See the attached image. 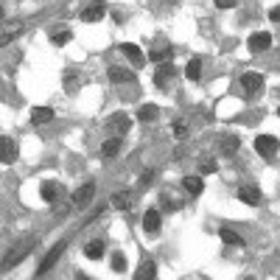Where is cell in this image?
<instances>
[{
    "instance_id": "14",
    "label": "cell",
    "mask_w": 280,
    "mask_h": 280,
    "mask_svg": "<svg viewBox=\"0 0 280 280\" xmlns=\"http://www.w3.org/2000/svg\"><path fill=\"white\" fill-rule=\"evenodd\" d=\"M182 188L191 193V196H199V193L205 191V185H202L199 176H185V179H182Z\"/></svg>"
},
{
    "instance_id": "17",
    "label": "cell",
    "mask_w": 280,
    "mask_h": 280,
    "mask_svg": "<svg viewBox=\"0 0 280 280\" xmlns=\"http://www.w3.org/2000/svg\"><path fill=\"white\" fill-rule=\"evenodd\" d=\"M118 151H121V135H118V138H109L104 146H101V154H104V157H115Z\"/></svg>"
},
{
    "instance_id": "27",
    "label": "cell",
    "mask_w": 280,
    "mask_h": 280,
    "mask_svg": "<svg viewBox=\"0 0 280 280\" xmlns=\"http://www.w3.org/2000/svg\"><path fill=\"white\" fill-rule=\"evenodd\" d=\"M70 39H73V34H70V31H59V34L51 36L53 45H65V42H70Z\"/></svg>"
},
{
    "instance_id": "34",
    "label": "cell",
    "mask_w": 280,
    "mask_h": 280,
    "mask_svg": "<svg viewBox=\"0 0 280 280\" xmlns=\"http://www.w3.org/2000/svg\"><path fill=\"white\" fill-rule=\"evenodd\" d=\"M269 20L272 23H280V6H275V9L269 11Z\"/></svg>"
},
{
    "instance_id": "5",
    "label": "cell",
    "mask_w": 280,
    "mask_h": 280,
    "mask_svg": "<svg viewBox=\"0 0 280 280\" xmlns=\"http://www.w3.org/2000/svg\"><path fill=\"white\" fill-rule=\"evenodd\" d=\"M104 14H106L104 0H93V3H90L87 9L81 11V20H84V23H98V20L104 17Z\"/></svg>"
},
{
    "instance_id": "18",
    "label": "cell",
    "mask_w": 280,
    "mask_h": 280,
    "mask_svg": "<svg viewBox=\"0 0 280 280\" xmlns=\"http://www.w3.org/2000/svg\"><path fill=\"white\" fill-rule=\"evenodd\" d=\"M221 241H224V244H230V246H244V238L238 236L236 230H230V227L221 230Z\"/></svg>"
},
{
    "instance_id": "3",
    "label": "cell",
    "mask_w": 280,
    "mask_h": 280,
    "mask_svg": "<svg viewBox=\"0 0 280 280\" xmlns=\"http://www.w3.org/2000/svg\"><path fill=\"white\" fill-rule=\"evenodd\" d=\"M93 196H96V185L93 182H84L79 188V191H73V208H87L90 202H93Z\"/></svg>"
},
{
    "instance_id": "2",
    "label": "cell",
    "mask_w": 280,
    "mask_h": 280,
    "mask_svg": "<svg viewBox=\"0 0 280 280\" xmlns=\"http://www.w3.org/2000/svg\"><path fill=\"white\" fill-rule=\"evenodd\" d=\"M241 87H244L246 98H255L263 93V76L261 73H244L241 76Z\"/></svg>"
},
{
    "instance_id": "19",
    "label": "cell",
    "mask_w": 280,
    "mask_h": 280,
    "mask_svg": "<svg viewBox=\"0 0 280 280\" xmlns=\"http://www.w3.org/2000/svg\"><path fill=\"white\" fill-rule=\"evenodd\" d=\"M109 123H112L115 135H126V132H129V126H132V121L126 118V115H115V118H112Z\"/></svg>"
},
{
    "instance_id": "6",
    "label": "cell",
    "mask_w": 280,
    "mask_h": 280,
    "mask_svg": "<svg viewBox=\"0 0 280 280\" xmlns=\"http://www.w3.org/2000/svg\"><path fill=\"white\" fill-rule=\"evenodd\" d=\"M238 199L246 202V205H261V191L255 185H241L238 188Z\"/></svg>"
},
{
    "instance_id": "20",
    "label": "cell",
    "mask_w": 280,
    "mask_h": 280,
    "mask_svg": "<svg viewBox=\"0 0 280 280\" xmlns=\"http://www.w3.org/2000/svg\"><path fill=\"white\" fill-rule=\"evenodd\" d=\"M31 246H34V244H31V241H26V244L20 246L17 252L11 255V258H6V266H14V263H20V261H23V258H26L28 252H31Z\"/></svg>"
},
{
    "instance_id": "10",
    "label": "cell",
    "mask_w": 280,
    "mask_h": 280,
    "mask_svg": "<svg viewBox=\"0 0 280 280\" xmlns=\"http://www.w3.org/2000/svg\"><path fill=\"white\" fill-rule=\"evenodd\" d=\"M0 149H3V157H0V160H3L6 166L17 160V146L11 143V138H3V140H0Z\"/></svg>"
},
{
    "instance_id": "22",
    "label": "cell",
    "mask_w": 280,
    "mask_h": 280,
    "mask_svg": "<svg viewBox=\"0 0 280 280\" xmlns=\"http://www.w3.org/2000/svg\"><path fill=\"white\" fill-rule=\"evenodd\" d=\"M39 193H42L45 202H56V196H59V188H56V182H42Z\"/></svg>"
},
{
    "instance_id": "12",
    "label": "cell",
    "mask_w": 280,
    "mask_h": 280,
    "mask_svg": "<svg viewBox=\"0 0 280 280\" xmlns=\"http://www.w3.org/2000/svg\"><path fill=\"white\" fill-rule=\"evenodd\" d=\"M143 230H146V233H157L160 230V213L157 210H146V216H143Z\"/></svg>"
},
{
    "instance_id": "15",
    "label": "cell",
    "mask_w": 280,
    "mask_h": 280,
    "mask_svg": "<svg viewBox=\"0 0 280 280\" xmlns=\"http://www.w3.org/2000/svg\"><path fill=\"white\" fill-rule=\"evenodd\" d=\"M109 79L118 81V84H121V81H135V73H132V70L118 68V65H112V68H109Z\"/></svg>"
},
{
    "instance_id": "21",
    "label": "cell",
    "mask_w": 280,
    "mask_h": 280,
    "mask_svg": "<svg viewBox=\"0 0 280 280\" xmlns=\"http://www.w3.org/2000/svg\"><path fill=\"white\" fill-rule=\"evenodd\" d=\"M112 205H115V208H121V210H129L132 208V193L129 191L115 193V196H112Z\"/></svg>"
},
{
    "instance_id": "8",
    "label": "cell",
    "mask_w": 280,
    "mask_h": 280,
    "mask_svg": "<svg viewBox=\"0 0 280 280\" xmlns=\"http://www.w3.org/2000/svg\"><path fill=\"white\" fill-rule=\"evenodd\" d=\"M238 146H241V140H238L236 135H221V154H224V157H233L238 151Z\"/></svg>"
},
{
    "instance_id": "9",
    "label": "cell",
    "mask_w": 280,
    "mask_h": 280,
    "mask_svg": "<svg viewBox=\"0 0 280 280\" xmlns=\"http://www.w3.org/2000/svg\"><path fill=\"white\" fill-rule=\"evenodd\" d=\"M171 76H174V68H171V62H160L157 76H154V84H157V87H166V81H171Z\"/></svg>"
},
{
    "instance_id": "4",
    "label": "cell",
    "mask_w": 280,
    "mask_h": 280,
    "mask_svg": "<svg viewBox=\"0 0 280 280\" xmlns=\"http://www.w3.org/2000/svg\"><path fill=\"white\" fill-rule=\"evenodd\" d=\"M62 252H65V241H59V244L53 246L51 252L45 255V258H42V263H39V269H36V275H48V272L53 269V263H56V261L62 258Z\"/></svg>"
},
{
    "instance_id": "7",
    "label": "cell",
    "mask_w": 280,
    "mask_h": 280,
    "mask_svg": "<svg viewBox=\"0 0 280 280\" xmlns=\"http://www.w3.org/2000/svg\"><path fill=\"white\" fill-rule=\"evenodd\" d=\"M272 45V34H266V31H258V34L249 36V51L258 53V51H266Z\"/></svg>"
},
{
    "instance_id": "13",
    "label": "cell",
    "mask_w": 280,
    "mask_h": 280,
    "mask_svg": "<svg viewBox=\"0 0 280 280\" xmlns=\"http://www.w3.org/2000/svg\"><path fill=\"white\" fill-rule=\"evenodd\" d=\"M84 255H87L90 261H98V258L104 255V241H101V238H96V241H90V244L84 246Z\"/></svg>"
},
{
    "instance_id": "35",
    "label": "cell",
    "mask_w": 280,
    "mask_h": 280,
    "mask_svg": "<svg viewBox=\"0 0 280 280\" xmlns=\"http://www.w3.org/2000/svg\"><path fill=\"white\" fill-rule=\"evenodd\" d=\"M278 115H280V106H278Z\"/></svg>"
},
{
    "instance_id": "30",
    "label": "cell",
    "mask_w": 280,
    "mask_h": 280,
    "mask_svg": "<svg viewBox=\"0 0 280 280\" xmlns=\"http://www.w3.org/2000/svg\"><path fill=\"white\" fill-rule=\"evenodd\" d=\"M174 135H176V138H185V135H188V126H185L182 121H176L174 123Z\"/></svg>"
},
{
    "instance_id": "26",
    "label": "cell",
    "mask_w": 280,
    "mask_h": 280,
    "mask_svg": "<svg viewBox=\"0 0 280 280\" xmlns=\"http://www.w3.org/2000/svg\"><path fill=\"white\" fill-rule=\"evenodd\" d=\"M154 275H157V269H154V263L151 261H143V266H140V272H138V278L143 280V278H154Z\"/></svg>"
},
{
    "instance_id": "1",
    "label": "cell",
    "mask_w": 280,
    "mask_h": 280,
    "mask_svg": "<svg viewBox=\"0 0 280 280\" xmlns=\"http://www.w3.org/2000/svg\"><path fill=\"white\" fill-rule=\"evenodd\" d=\"M255 149H258L261 157H275L278 149H280V140L275 138V135H258V138H255Z\"/></svg>"
},
{
    "instance_id": "32",
    "label": "cell",
    "mask_w": 280,
    "mask_h": 280,
    "mask_svg": "<svg viewBox=\"0 0 280 280\" xmlns=\"http://www.w3.org/2000/svg\"><path fill=\"white\" fill-rule=\"evenodd\" d=\"M151 176H154V171H143V174H140V185H149Z\"/></svg>"
},
{
    "instance_id": "31",
    "label": "cell",
    "mask_w": 280,
    "mask_h": 280,
    "mask_svg": "<svg viewBox=\"0 0 280 280\" xmlns=\"http://www.w3.org/2000/svg\"><path fill=\"white\" fill-rule=\"evenodd\" d=\"M202 174H213V171H216V163H210V160H202Z\"/></svg>"
},
{
    "instance_id": "23",
    "label": "cell",
    "mask_w": 280,
    "mask_h": 280,
    "mask_svg": "<svg viewBox=\"0 0 280 280\" xmlns=\"http://www.w3.org/2000/svg\"><path fill=\"white\" fill-rule=\"evenodd\" d=\"M185 76H188L191 81L199 79V76H202V62L199 59H191V62H188V65H185Z\"/></svg>"
},
{
    "instance_id": "11",
    "label": "cell",
    "mask_w": 280,
    "mask_h": 280,
    "mask_svg": "<svg viewBox=\"0 0 280 280\" xmlns=\"http://www.w3.org/2000/svg\"><path fill=\"white\" fill-rule=\"evenodd\" d=\"M51 121H53V109L51 106H36L34 112H31V123H36V126L51 123Z\"/></svg>"
},
{
    "instance_id": "33",
    "label": "cell",
    "mask_w": 280,
    "mask_h": 280,
    "mask_svg": "<svg viewBox=\"0 0 280 280\" xmlns=\"http://www.w3.org/2000/svg\"><path fill=\"white\" fill-rule=\"evenodd\" d=\"M216 6H219V9H233L236 0H216Z\"/></svg>"
},
{
    "instance_id": "29",
    "label": "cell",
    "mask_w": 280,
    "mask_h": 280,
    "mask_svg": "<svg viewBox=\"0 0 280 280\" xmlns=\"http://www.w3.org/2000/svg\"><path fill=\"white\" fill-rule=\"evenodd\" d=\"M65 87H68V93H76V73L65 76Z\"/></svg>"
},
{
    "instance_id": "24",
    "label": "cell",
    "mask_w": 280,
    "mask_h": 280,
    "mask_svg": "<svg viewBox=\"0 0 280 280\" xmlns=\"http://www.w3.org/2000/svg\"><path fill=\"white\" fill-rule=\"evenodd\" d=\"M138 118L143 123H146V121H154V118H157V106H154V104H143L138 109Z\"/></svg>"
},
{
    "instance_id": "16",
    "label": "cell",
    "mask_w": 280,
    "mask_h": 280,
    "mask_svg": "<svg viewBox=\"0 0 280 280\" xmlns=\"http://www.w3.org/2000/svg\"><path fill=\"white\" fill-rule=\"evenodd\" d=\"M121 51H123V53H126V56L132 59V65H143V53H140V48H138V45L123 42V45H121Z\"/></svg>"
},
{
    "instance_id": "28",
    "label": "cell",
    "mask_w": 280,
    "mask_h": 280,
    "mask_svg": "<svg viewBox=\"0 0 280 280\" xmlns=\"http://www.w3.org/2000/svg\"><path fill=\"white\" fill-rule=\"evenodd\" d=\"M112 269H115V272H123V269H126V261H123V255H121V252L112 258Z\"/></svg>"
},
{
    "instance_id": "25",
    "label": "cell",
    "mask_w": 280,
    "mask_h": 280,
    "mask_svg": "<svg viewBox=\"0 0 280 280\" xmlns=\"http://www.w3.org/2000/svg\"><path fill=\"white\" fill-rule=\"evenodd\" d=\"M151 62H171V48H154L149 53Z\"/></svg>"
}]
</instances>
